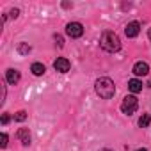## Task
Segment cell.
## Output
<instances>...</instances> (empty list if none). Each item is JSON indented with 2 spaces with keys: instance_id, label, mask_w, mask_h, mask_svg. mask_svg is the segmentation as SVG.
I'll return each instance as SVG.
<instances>
[{
  "instance_id": "obj_4",
  "label": "cell",
  "mask_w": 151,
  "mask_h": 151,
  "mask_svg": "<svg viewBox=\"0 0 151 151\" xmlns=\"http://www.w3.org/2000/svg\"><path fill=\"white\" fill-rule=\"evenodd\" d=\"M66 34L69 37H73V39H77V37H80L84 34V25L78 23V22H71V23L66 25Z\"/></svg>"
},
{
  "instance_id": "obj_14",
  "label": "cell",
  "mask_w": 151,
  "mask_h": 151,
  "mask_svg": "<svg viewBox=\"0 0 151 151\" xmlns=\"http://www.w3.org/2000/svg\"><path fill=\"white\" fill-rule=\"evenodd\" d=\"M53 39H55V45H57L59 48H62V46H64V39H62V36H60V34H55V36H53Z\"/></svg>"
},
{
  "instance_id": "obj_16",
  "label": "cell",
  "mask_w": 151,
  "mask_h": 151,
  "mask_svg": "<svg viewBox=\"0 0 151 151\" xmlns=\"http://www.w3.org/2000/svg\"><path fill=\"white\" fill-rule=\"evenodd\" d=\"M7 140H9L7 133H2V142H0V147H6L7 146Z\"/></svg>"
},
{
  "instance_id": "obj_15",
  "label": "cell",
  "mask_w": 151,
  "mask_h": 151,
  "mask_svg": "<svg viewBox=\"0 0 151 151\" xmlns=\"http://www.w3.org/2000/svg\"><path fill=\"white\" fill-rule=\"evenodd\" d=\"M14 119H16V121H25V119H27V112H25V110H20V112H16Z\"/></svg>"
},
{
  "instance_id": "obj_5",
  "label": "cell",
  "mask_w": 151,
  "mask_h": 151,
  "mask_svg": "<svg viewBox=\"0 0 151 151\" xmlns=\"http://www.w3.org/2000/svg\"><path fill=\"white\" fill-rule=\"evenodd\" d=\"M53 68H55V71H59V73H68L69 68H71V62H69L66 57H59V59L53 62Z\"/></svg>"
},
{
  "instance_id": "obj_7",
  "label": "cell",
  "mask_w": 151,
  "mask_h": 151,
  "mask_svg": "<svg viewBox=\"0 0 151 151\" xmlns=\"http://www.w3.org/2000/svg\"><path fill=\"white\" fill-rule=\"evenodd\" d=\"M133 73L137 75V77H144V75L149 73V66H147L146 62L139 60V62H135V66H133Z\"/></svg>"
},
{
  "instance_id": "obj_20",
  "label": "cell",
  "mask_w": 151,
  "mask_h": 151,
  "mask_svg": "<svg viewBox=\"0 0 151 151\" xmlns=\"http://www.w3.org/2000/svg\"><path fill=\"white\" fill-rule=\"evenodd\" d=\"M137 151H147V149H144V147H140V149H137Z\"/></svg>"
},
{
  "instance_id": "obj_21",
  "label": "cell",
  "mask_w": 151,
  "mask_h": 151,
  "mask_svg": "<svg viewBox=\"0 0 151 151\" xmlns=\"http://www.w3.org/2000/svg\"><path fill=\"white\" fill-rule=\"evenodd\" d=\"M100 151H112V149H107V147H105V149H100Z\"/></svg>"
},
{
  "instance_id": "obj_2",
  "label": "cell",
  "mask_w": 151,
  "mask_h": 151,
  "mask_svg": "<svg viewBox=\"0 0 151 151\" xmlns=\"http://www.w3.org/2000/svg\"><path fill=\"white\" fill-rule=\"evenodd\" d=\"M94 89H96V94L103 100H110L114 94H116V87H114V82L109 78V77H101L96 80L94 84Z\"/></svg>"
},
{
  "instance_id": "obj_19",
  "label": "cell",
  "mask_w": 151,
  "mask_h": 151,
  "mask_svg": "<svg viewBox=\"0 0 151 151\" xmlns=\"http://www.w3.org/2000/svg\"><path fill=\"white\" fill-rule=\"evenodd\" d=\"M147 36H149V39H151V29H149V30H147Z\"/></svg>"
},
{
  "instance_id": "obj_17",
  "label": "cell",
  "mask_w": 151,
  "mask_h": 151,
  "mask_svg": "<svg viewBox=\"0 0 151 151\" xmlns=\"http://www.w3.org/2000/svg\"><path fill=\"white\" fill-rule=\"evenodd\" d=\"M18 14H20L18 9H11V11H9V16H11V18H18Z\"/></svg>"
},
{
  "instance_id": "obj_3",
  "label": "cell",
  "mask_w": 151,
  "mask_h": 151,
  "mask_svg": "<svg viewBox=\"0 0 151 151\" xmlns=\"http://www.w3.org/2000/svg\"><path fill=\"white\" fill-rule=\"evenodd\" d=\"M137 109H139V100H137L133 94L126 96V98L123 100V103H121V110H123V114H126V116H132Z\"/></svg>"
},
{
  "instance_id": "obj_18",
  "label": "cell",
  "mask_w": 151,
  "mask_h": 151,
  "mask_svg": "<svg viewBox=\"0 0 151 151\" xmlns=\"http://www.w3.org/2000/svg\"><path fill=\"white\" fill-rule=\"evenodd\" d=\"M9 119H11V117H9V114H4V116H2V124H7V123H9Z\"/></svg>"
},
{
  "instance_id": "obj_11",
  "label": "cell",
  "mask_w": 151,
  "mask_h": 151,
  "mask_svg": "<svg viewBox=\"0 0 151 151\" xmlns=\"http://www.w3.org/2000/svg\"><path fill=\"white\" fill-rule=\"evenodd\" d=\"M30 71L36 75V77H41V75H45L46 68H45V64H41V62H34V64L30 66Z\"/></svg>"
},
{
  "instance_id": "obj_13",
  "label": "cell",
  "mask_w": 151,
  "mask_h": 151,
  "mask_svg": "<svg viewBox=\"0 0 151 151\" xmlns=\"http://www.w3.org/2000/svg\"><path fill=\"white\" fill-rule=\"evenodd\" d=\"M149 121H151V116L149 114H142L140 119H139V126L140 128H146V126H149Z\"/></svg>"
},
{
  "instance_id": "obj_6",
  "label": "cell",
  "mask_w": 151,
  "mask_h": 151,
  "mask_svg": "<svg viewBox=\"0 0 151 151\" xmlns=\"http://www.w3.org/2000/svg\"><path fill=\"white\" fill-rule=\"evenodd\" d=\"M139 32H140V25H139V22H132V23H128L126 29H124L126 37H137Z\"/></svg>"
},
{
  "instance_id": "obj_10",
  "label": "cell",
  "mask_w": 151,
  "mask_h": 151,
  "mask_svg": "<svg viewBox=\"0 0 151 151\" xmlns=\"http://www.w3.org/2000/svg\"><path fill=\"white\" fill-rule=\"evenodd\" d=\"M128 89H130L133 94H137V93H140V91H142V82H140V80H137V78H132V80L128 82Z\"/></svg>"
},
{
  "instance_id": "obj_12",
  "label": "cell",
  "mask_w": 151,
  "mask_h": 151,
  "mask_svg": "<svg viewBox=\"0 0 151 151\" xmlns=\"http://www.w3.org/2000/svg\"><path fill=\"white\" fill-rule=\"evenodd\" d=\"M30 50H32V46H30L29 43H20V45H18V53H20V55H29Z\"/></svg>"
},
{
  "instance_id": "obj_8",
  "label": "cell",
  "mask_w": 151,
  "mask_h": 151,
  "mask_svg": "<svg viewBox=\"0 0 151 151\" xmlns=\"http://www.w3.org/2000/svg\"><path fill=\"white\" fill-rule=\"evenodd\" d=\"M6 80H7V84L16 86V84L20 82V71H18V69H7V73H6Z\"/></svg>"
},
{
  "instance_id": "obj_9",
  "label": "cell",
  "mask_w": 151,
  "mask_h": 151,
  "mask_svg": "<svg viewBox=\"0 0 151 151\" xmlns=\"http://www.w3.org/2000/svg\"><path fill=\"white\" fill-rule=\"evenodd\" d=\"M16 137L20 139V142H22L23 146H30V133H29V128H20L18 133H16Z\"/></svg>"
},
{
  "instance_id": "obj_1",
  "label": "cell",
  "mask_w": 151,
  "mask_h": 151,
  "mask_svg": "<svg viewBox=\"0 0 151 151\" xmlns=\"http://www.w3.org/2000/svg\"><path fill=\"white\" fill-rule=\"evenodd\" d=\"M100 46H101L105 52L114 53V52H119V48H121V39H119V36H117L116 32H112V30H105V32L101 34Z\"/></svg>"
}]
</instances>
